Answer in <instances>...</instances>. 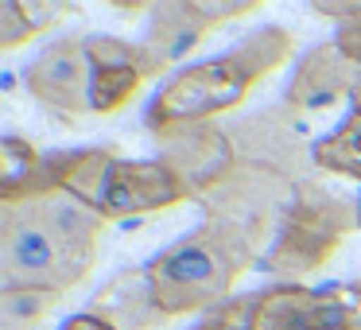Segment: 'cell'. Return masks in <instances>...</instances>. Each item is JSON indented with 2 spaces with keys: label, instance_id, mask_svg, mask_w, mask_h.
Returning <instances> with one entry per match:
<instances>
[{
  "label": "cell",
  "instance_id": "1",
  "mask_svg": "<svg viewBox=\"0 0 361 330\" xmlns=\"http://www.w3.org/2000/svg\"><path fill=\"white\" fill-rule=\"evenodd\" d=\"M291 51H295V35L288 28H260L257 35L237 43L221 59H206L175 74L148 105L144 125L152 136H159L167 128L202 125L218 113L237 109L268 74H276L288 63Z\"/></svg>",
  "mask_w": 361,
  "mask_h": 330
},
{
  "label": "cell",
  "instance_id": "2",
  "mask_svg": "<svg viewBox=\"0 0 361 330\" xmlns=\"http://www.w3.org/2000/svg\"><path fill=\"white\" fill-rule=\"evenodd\" d=\"M97 249L66 241V233L35 202H0V291H71L94 268Z\"/></svg>",
  "mask_w": 361,
  "mask_h": 330
},
{
  "label": "cell",
  "instance_id": "3",
  "mask_svg": "<svg viewBox=\"0 0 361 330\" xmlns=\"http://www.w3.org/2000/svg\"><path fill=\"white\" fill-rule=\"evenodd\" d=\"M353 229H361L357 202H350L345 195H334L322 179L307 175L291 195L280 233H276L268 257L260 260V272L280 276L283 283H295L299 276L326 268Z\"/></svg>",
  "mask_w": 361,
  "mask_h": 330
},
{
  "label": "cell",
  "instance_id": "4",
  "mask_svg": "<svg viewBox=\"0 0 361 330\" xmlns=\"http://www.w3.org/2000/svg\"><path fill=\"white\" fill-rule=\"evenodd\" d=\"M148 280L156 291L159 311L171 319L195 311H214L226 299H233V280L252 268L233 245H226L218 233L198 226L190 237H179L175 245H167L164 252L148 260Z\"/></svg>",
  "mask_w": 361,
  "mask_h": 330
},
{
  "label": "cell",
  "instance_id": "5",
  "mask_svg": "<svg viewBox=\"0 0 361 330\" xmlns=\"http://www.w3.org/2000/svg\"><path fill=\"white\" fill-rule=\"evenodd\" d=\"M249 330H361V283H276L257 291Z\"/></svg>",
  "mask_w": 361,
  "mask_h": 330
},
{
  "label": "cell",
  "instance_id": "6",
  "mask_svg": "<svg viewBox=\"0 0 361 330\" xmlns=\"http://www.w3.org/2000/svg\"><path fill=\"white\" fill-rule=\"evenodd\" d=\"M27 94L51 113V117L78 125L94 113V63H90V35H66L51 43L32 66H27Z\"/></svg>",
  "mask_w": 361,
  "mask_h": 330
},
{
  "label": "cell",
  "instance_id": "7",
  "mask_svg": "<svg viewBox=\"0 0 361 330\" xmlns=\"http://www.w3.org/2000/svg\"><path fill=\"white\" fill-rule=\"evenodd\" d=\"M90 63H94V113H121L144 82L167 74V59L148 43H125L117 35H90Z\"/></svg>",
  "mask_w": 361,
  "mask_h": 330
},
{
  "label": "cell",
  "instance_id": "8",
  "mask_svg": "<svg viewBox=\"0 0 361 330\" xmlns=\"http://www.w3.org/2000/svg\"><path fill=\"white\" fill-rule=\"evenodd\" d=\"M190 198H195L190 187L164 164V159H117L97 214H102L105 221H125V218L159 214V210H167V206L190 202Z\"/></svg>",
  "mask_w": 361,
  "mask_h": 330
},
{
  "label": "cell",
  "instance_id": "9",
  "mask_svg": "<svg viewBox=\"0 0 361 330\" xmlns=\"http://www.w3.org/2000/svg\"><path fill=\"white\" fill-rule=\"evenodd\" d=\"M361 86V71L345 63V55L334 43H319L299 59L288 90H283V109L295 117H314V113L334 109L342 97H353Z\"/></svg>",
  "mask_w": 361,
  "mask_h": 330
},
{
  "label": "cell",
  "instance_id": "10",
  "mask_svg": "<svg viewBox=\"0 0 361 330\" xmlns=\"http://www.w3.org/2000/svg\"><path fill=\"white\" fill-rule=\"evenodd\" d=\"M90 314L109 322L113 330H156L167 322V314L156 303V291H152L148 268H125V272H117L94 295Z\"/></svg>",
  "mask_w": 361,
  "mask_h": 330
},
{
  "label": "cell",
  "instance_id": "11",
  "mask_svg": "<svg viewBox=\"0 0 361 330\" xmlns=\"http://www.w3.org/2000/svg\"><path fill=\"white\" fill-rule=\"evenodd\" d=\"M218 20L206 12L202 0H167L152 8V24H148V47L159 51L167 63H179L190 51L202 47V39L210 32H218Z\"/></svg>",
  "mask_w": 361,
  "mask_h": 330
},
{
  "label": "cell",
  "instance_id": "12",
  "mask_svg": "<svg viewBox=\"0 0 361 330\" xmlns=\"http://www.w3.org/2000/svg\"><path fill=\"white\" fill-rule=\"evenodd\" d=\"M35 202H39L43 214L66 233V241L82 245V249H97V237H102V229H105V218L90 202H82L78 195H71V190H55V195H43V198H35Z\"/></svg>",
  "mask_w": 361,
  "mask_h": 330
},
{
  "label": "cell",
  "instance_id": "13",
  "mask_svg": "<svg viewBox=\"0 0 361 330\" xmlns=\"http://www.w3.org/2000/svg\"><path fill=\"white\" fill-rule=\"evenodd\" d=\"M314 148V167L326 175H345V179L361 183V109H353L342 121V128H334L330 136L311 144Z\"/></svg>",
  "mask_w": 361,
  "mask_h": 330
},
{
  "label": "cell",
  "instance_id": "14",
  "mask_svg": "<svg viewBox=\"0 0 361 330\" xmlns=\"http://www.w3.org/2000/svg\"><path fill=\"white\" fill-rule=\"evenodd\" d=\"M39 167L43 148H35L24 136H4L0 140V202H24Z\"/></svg>",
  "mask_w": 361,
  "mask_h": 330
},
{
  "label": "cell",
  "instance_id": "15",
  "mask_svg": "<svg viewBox=\"0 0 361 330\" xmlns=\"http://www.w3.org/2000/svg\"><path fill=\"white\" fill-rule=\"evenodd\" d=\"M59 291H35V288H20V291H0V330H35L59 303Z\"/></svg>",
  "mask_w": 361,
  "mask_h": 330
},
{
  "label": "cell",
  "instance_id": "16",
  "mask_svg": "<svg viewBox=\"0 0 361 330\" xmlns=\"http://www.w3.org/2000/svg\"><path fill=\"white\" fill-rule=\"evenodd\" d=\"M35 24L24 16V4L20 0H4L0 4V51H16L24 43L35 39Z\"/></svg>",
  "mask_w": 361,
  "mask_h": 330
},
{
  "label": "cell",
  "instance_id": "17",
  "mask_svg": "<svg viewBox=\"0 0 361 330\" xmlns=\"http://www.w3.org/2000/svg\"><path fill=\"white\" fill-rule=\"evenodd\" d=\"M334 47L345 55V63H353L361 71V4L350 12V16L338 24V35H334Z\"/></svg>",
  "mask_w": 361,
  "mask_h": 330
},
{
  "label": "cell",
  "instance_id": "18",
  "mask_svg": "<svg viewBox=\"0 0 361 330\" xmlns=\"http://www.w3.org/2000/svg\"><path fill=\"white\" fill-rule=\"evenodd\" d=\"M74 4H59V0H32V4H24V16L35 24V32H47V28H55L63 16H71Z\"/></svg>",
  "mask_w": 361,
  "mask_h": 330
},
{
  "label": "cell",
  "instance_id": "19",
  "mask_svg": "<svg viewBox=\"0 0 361 330\" xmlns=\"http://www.w3.org/2000/svg\"><path fill=\"white\" fill-rule=\"evenodd\" d=\"M63 330H113L109 326V322H102V319H97V314H71V319H66L63 322Z\"/></svg>",
  "mask_w": 361,
  "mask_h": 330
},
{
  "label": "cell",
  "instance_id": "20",
  "mask_svg": "<svg viewBox=\"0 0 361 330\" xmlns=\"http://www.w3.org/2000/svg\"><path fill=\"white\" fill-rule=\"evenodd\" d=\"M350 102H353V109H361V86L353 90V97H350Z\"/></svg>",
  "mask_w": 361,
  "mask_h": 330
},
{
  "label": "cell",
  "instance_id": "21",
  "mask_svg": "<svg viewBox=\"0 0 361 330\" xmlns=\"http://www.w3.org/2000/svg\"><path fill=\"white\" fill-rule=\"evenodd\" d=\"M357 226H361V195H357Z\"/></svg>",
  "mask_w": 361,
  "mask_h": 330
}]
</instances>
